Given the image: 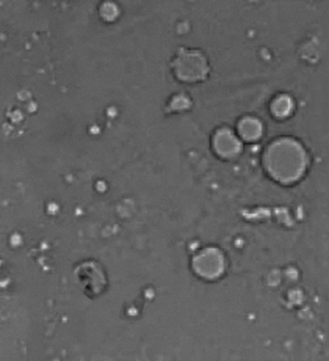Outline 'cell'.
Here are the masks:
<instances>
[{
	"mask_svg": "<svg viewBox=\"0 0 329 361\" xmlns=\"http://www.w3.org/2000/svg\"><path fill=\"white\" fill-rule=\"evenodd\" d=\"M172 72L182 82L205 80L210 72L207 59L197 49H180L171 61Z\"/></svg>",
	"mask_w": 329,
	"mask_h": 361,
	"instance_id": "obj_2",
	"label": "cell"
},
{
	"mask_svg": "<svg viewBox=\"0 0 329 361\" xmlns=\"http://www.w3.org/2000/svg\"><path fill=\"white\" fill-rule=\"evenodd\" d=\"M263 164L274 180L292 184L299 180L306 169V152L292 138H278L266 148Z\"/></svg>",
	"mask_w": 329,
	"mask_h": 361,
	"instance_id": "obj_1",
	"label": "cell"
},
{
	"mask_svg": "<svg viewBox=\"0 0 329 361\" xmlns=\"http://www.w3.org/2000/svg\"><path fill=\"white\" fill-rule=\"evenodd\" d=\"M195 271L198 274L204 277H216L222 273L223 269V259L221 253L216 252L213 250L206 251L200 256L195 258L193 264Z\"/></svg>",
	"mask_w": 329,
	"mask_h": 361,
	"instance_id": "obj_4",
	"label": "cell"
},
{
	"mask_svg": "<svg viewBox=\"0 0 329 361\" xmlns=\"http://www.w3.org/2000/svg\"><path fill=\"white\" fill-rule=\"evenodd\" d=\"M192 106V102L184 94H179L172 98L170 103H169L168 111H185Z\"/></svg>",
	"mask_w": 329,
	"mask_h": 361,
	"instance_id": "obj_7",
	"label": "cell"
},
{
	"mask_svg": "<svg viewBox=\"0 0 329 361\" xmlns=\"http://www.w3.org/2000/svg\"><path fill=\"white\" fill-rule=\"evenodd\" d=\"M237 133L242 140L254 141L262 135V124L254 117H244L237 126Z\"/></svg>",
	"mask_w": 329,
	"mask_h": 361,
	"instance_id": "obj_5",
	"label": "cell"
},
{
	"mask_svg": "<svg viewBox=\"0 0 329 361\" xmlns=\"http://www.w3.org/2000/svg\"><path fill=\"white\" fill-rule=\"evenodd\" d=\"M213 149L222 158H233L241 151L242 145L231 130L223 128L215 133L213 140Z\"/></svg>",
	"mask_w": 329,
	"mask_h": 361,
	"instance_id": "obj_3",
	"label": "cell"
},
{
	"mask_svg": "<svg viewBox=\"0 0 329 361\" xmlns=\"http://www.w3.org/2000/svg\"><path fill=\"white\" fill-rule=\"evenodd\" d=\"M292 109V101L289 96L279 95L274 99L271 104V114L278 118H284L291 114Z\"/></svg>",
	"mask_w": 329,
	"mask_h": 361,
	"instance_id": "obj_6",
	"label": "cell"
}]
</instances>
